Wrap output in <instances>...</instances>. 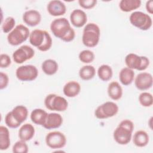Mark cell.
Returning a JSON list of instances; mask_svg holds the SVG:
<instances>
[{
    "label": "cell",
    "mask_w": 153,
    "mask_h": 153,
    "mask_svg": "<svg viewBox=\"0 0 153 153\" xmlns=\"http://www.w3.org/2000/svg\"><path fill=\"white\" fill-rule=\"evenodd\" d=\"M50 29L56 37L66 42L73 41L75 37V30L65 17L54 19L51 23Z\"/></svg>",
    "instance_id": "obj_1"
},
{
    "label": "cell",
    "mask_w": 153,
    "mask_h": 153,
    "mask_svg": "<svg viewBox=\"0 0 153 153\" xmlns=\"http://www.w3.org/2000/svg\"><path fill=\"white\" fill-rule=\"evenodd\" d=\"M29 38L30 44L41 51H47L52 46V38L45 30L35 29L31 32Z\"/></svg>",
    "instance_id": "obj_2"
},
{
    "label": "cell",
    "mask_w": 153,
    "mask_h": 153,
    "mask_svg": "<svg viewBox=\"0 0 153 153\" xmlns=\"http://www.w3.org/2000/svg\"><path fill=\"white\" fill-rule=\"evenodd\" d=\"M134 127L133 123L129 120L121 121L113 133L115 141L121 145L128 144L131 139Z\"/></svg>",
    "instance_id": "obj_3"
},
{
    "label": "cell",
    "mask_w": 153,
    "mask_h": 153,
    "mask_svg": "<svg viewBox=\"0 0 153 153\" xmlns=\"http://www.w3.org/2000/svg\"><path fill=\"white\" fill-rule=\"evenodd\" d=\"M100 30L99 27L95 23H90L84 27L82 36V42L87 47H96L100 39Z\"/></svg>",
    "instance_id": "obj_4"
},
{
    "label": "cell",
    "mask_w": 153,
    "mask_h": 153,
    "mask_svg": "<svg viewBox=\"0 0 153 153\" xmlns=\"http://www.w3.org/2000/svg\"><path fill=\"white\" fill-rule=\"evenodd\" d=\"M29 29L23 25H17L7 35L8 42L13 46L19 45L27 40L30 35Z\"/></svg>",
    "instance_id": "obj_5"
},
{
    "label": "cell",
    "mask_w": 153,
    "mask_h": 153,
    "mask_svg": "<svg viewBox=\"0 0 153 153\" xmlns=\"http://www.w3.org/2000/svg\"><path fill=\"white\" fill-rule=\"evenodd\" d=\"M44 105L50 111L63 112L67 109L68 102L65 98L56 94H49L44 99Z\"/></svg>",
    "instance_id": "obj_6"
},
{
    "label": "cell",
    "mask_w": 153,
    "mask_h": 153,
    "mask_svg": "<svg viewBox=\"0 0 153 153\" xmlns=\"http://www.w3.org/2000/svg\"><path fill=\"white\" fill-rule=\"evenodd\" d=\"M130 23L142 30L149 29L152 25L151 17L147 14L142 11H134L129 17Z\"/></svg>",
    "instance_id": "obj_7"
},
{
    "label": "cell",
    "mask_w": 153,
    "mask_h": 153,
    "mask_svg": "<svg viewBox=\"0 0 153 153\" xmlns=\"http://www.w3.org/2000/svg\"><path fill=\"white\" fill-rule=\"evenodd\" d=\"M127 68L137 71H144L149 65V60L146 56H140L134 53H129L125 57Z\"/></svg>",
    "instance_id": "obj_8"
},
{
    "label": "cell",
    "mask_w": 153,
    "mask_h": 153,
    "mask_svg": "<svg viewBox=\"0 0 153 153\" xmlns=\"http://www.w3.org/2000/svg\"><path fill=\"white\" fill-rule=\"evenodd\" d=\"M118 105L113 102H106L97 106L94 111L95 117L100 120L106 119L117 115L118 112Z\"/></svg>",
    "instance_id": "obj_9"
},
{
    "label": "cell",
    "mask_w": 153,
    "mask_h": 153,
    "mask_svg": "<svg viewBox=\"0 0 153 153\" xmlns=\"http://www.w3.org/2000/svg\"><path fill=\"white\" fill-rule=\"evenodd\" d=\"M16 75L20 81H32L37 78L38 71L33 65H23L17 68L16 71Z\"/></svg>",
    "instance_id": "obj_10"
},
{
    "label": "cell",
    "mask_w": 153,
    "mask_h": 153,
    "mask_svg": "<svg viewBox=\"0 0 153 153\" xmlns=\"http://www.w3.org/2000/svg\"><path fill=\"white\" fill-rule=\"evenodd\" d=\"M45 143L51 149H60L66 145V138L65 134L60 131H51L46 135Z\"/></svg>",
    "instance_id": "obj_11"
},
{
    "label": "cell",
    "mask_w": 153,
    "mask_h": 153,
    "mask_svg": "<svg viewBox=\"0 0 153 153\" xmlns=\"http://www.w3.org/2000/svg\"><path fill=\"white\" fill-rule=\"evenodd\" d=\"M35 55L34 50L30 46L24 45L17 48L13 54V59L17 64H22L31 59Z\"/></svg>",
    "instance_id": "obj_12"
},
{
    "label": "cell",
    "mask_w": 153,
    "mask_h": 153,
    "mask_svg": "<svg viewBox=\"0 0 153 153\" xmlns=\"http://www.w3.org/2000/svg\"><path fill=\"white\" fill-rule=\"evenodd\" d=\"M153 83L152 76L148 72H141L137 75L134 79L136 87L142 91L146 90L152 87Z\"/></svg>",
    "instance_id": "obj_13"
},
{
    "label": "cell",
    "mask_w": 153,
    "mask_h": 153,
    "mask_svg": "<svg viewBox=\"0 0 153 153\" xmlns=\"http://www.w3.org/2000/svg\"><path fill=\"white\" fill-rule=\"evenodd\" d=\"M48 13L53 16H60L65 14L66 7L65 4L59 0H53L48 2L47 7Z\"/></svg>",
    "instance_id": "obj_14"
},
{
    "label": "cell",
    "mask_w": 153,
    "mask_h": 153,
    "mask_svg": "<svg viewBox=\"0 0 153 153\" xmlns=\"http://www.w3.org/2000/svg\"><path fill=\"white\" fill-rule=\"evenodd\" d=\"M70 20L74 26L81 27L86 24L87 16L86 13L82 10L75 9L71 13Z\"/></svg>",
    "instance_id": "obj_15"
},
{
    "label": "cell",
    "mask_w": 153,
    "mask_h": 153,
    "mask_svg": "<svg viewBox=\"0 0 153 153\" xmlns=\"http://www.w3.org/2000/svg\"><path fill=\"white\" fill-rule=\"evenodd\" d=\"M23 20L28 26L33 27L39 25L41 20V15L35 10L25 11L23 14Z\"/></svg>",
    "instance_id": "obj_16"
},
{
    "label": "cell",
    "mask_w": 153,
    "mask_h": 153,
    "mask_svg": "<svg viewBox=\"0 0 153 153\" xmlns=\"http://www.w3.org/2000/svg\"><path fill=\"white\" fill-rule=\"evenodd\" d=\"M63 123V118L60 114L53 112L48 114L46 121L42 126L46 129L51 130L60 127Z\"/></svg>",
    "instance_id": "obj_17"
},
{
    "label": "cell",
    "mask_w": 153,
    "mask_h": 153,
    "mask_svg": "<svg viewBox=\"0 0 153 153\" xmlns=\"http://www.w3.org/2000/svg\"><path fill=\"white\" fill-rule=\"evenodd\" d=\"M81 91L80 84L75 81L68 82L63 87V91L64 94L68 97H74L76 96Z\"/></svg>",
    "instance_id": "obj_18"
},
{
    "label": "cell",
    "mask_w": 153,
    "mask_h": 153,
    "mask_svg": "<svg viewBox=\"0 0 153 153\" xmlns=\"http://www.w3.org/2000/svg\"><path fill=\"white\" fill-rule=\"evenodd\" d=\"M34 127L29 123L23 124L19 130V137L23 141H29L34 136L35 134Z\"/></svg>",
    "instance_id": "obj_19"
},
{
    "label": "cell",
    "mask_w": 153,
    "mask_h": 153,
    "mask_svg": "<svg viewBox=\"0 0 153 153\" xmlns=\"http://www.w3.org/2000/svg\"><path fill=\"white\" fill-rule=\"evenodd\" d=\"M107 91L109 97L114 100L120 99L123 96V88L117 81L110 82L108 85Z\"/></svg>",
    "instance_id": "obj_20"
},
{
    "label": "cell",
    "mask_w": 153,
    "mask_h": 153,
    "mask_svg": "<svg viewBox=\"0 0 153 153\" xmlns=\"http://www.w3.org/2000/svg\"><path fill=\"white\" fill-rule=\"evenodd\" d=\"M134 78V72L131 69L127 67L121 69L119 73V79L120 82L124 85H129L131 84Z\"/></svg>",
    "instance_id": "obj_21"
},
{
    "label": "cell",
    "mask_w": 153,
    "mask_h": 153,
    "mask_svg": "<svg viewBox=\"0 0 153 153\" xmlns=\"http://www.w3.org/2000/svg\"><path fill=\"white\" fill-rule=\"evenodd\" d=\"M48 114L47 112L40 108L33 109L30 114V120L35 124L43 126L46 121Z\"/></svg>",
    "instance_id": "obj_22"
},
{
    "label": "cell",
    "mask_w": 153,
    "mask_h": 153,
    "mask_svg": "<svg viewBox=\"0 0 153 153\" xmlns=\"http://www.w3.org/2000/svg\"><path fill=\"white\" fill-rule=\"evenodd\" d=\"M149 140L148 134L143 130H138L134 134L133 137V142L134 145L137 147L146 146Z\"/></svg>",
    "instance_id": "obj_23"
},
{
    "label": "cell",
    "mask_w": 153,
    "mask_h": 153,
    "mask_svg": "<svg viewBox=\"0 0 153 153\" xmlns=\"http://www.w3.org/2000/svg\"><path fill=\"white\" fill-rule=\"evenodd\" d=\"M13 118L20 124L23 123L28 115V110L25 106L17 105L11 111Z\"/></svg>",
    "instance_id": "obj_24"
},
{
    "label": "cell",
    "mask_w": 153,
    "mask_h": 153,
    "mask_svg": "<svg viewBox=\"0 0 153 153\" xmlns=\"http://www.w3.org/2000/svg\"><path fill=\"white\" fill-rule=\"evenodd\" d=\"M140 5V0H121L119 4V7L123 12H130L139 8Z\"/></svg>",
    "instance_id": "obj_25"
},
{
    "label": "cell",
    "mask_w": 153,
    "mask_h": 153,
    "mask_svg": "<svg viewBox=\"0 0 153 153\" xmlns=\"http://www.w3.org/2000/svg\"><path fill=\"white\" fill-rule=\"evenodd\" d=\"M41 68L44 73L46 75H53L57 72L59 66L54 60L47 59L42 62Z\"/></svg>",
    "instance_id": "obj_26"
},
{
    "label": "cell",
    "mask_w": 153,
    "mask_h": 153,
    "mask_svg": "<svg viewBox=\"0 0 153 153\" xmlns=\"http://www.w3.org/2000/svg\"><path fill=\"white\" fill-rule=\"evenodd\" d=\"M10 146V137L8 129L3 126H0V149H7Z\"/></svg>",
    "instance_id": "obj_27"
},
{
    "label": "cell",
    "mask_w": 153,
    "mask_h": 153,
    "mask_svg": "<svg viewBox=\"0 0 153 153\" xmlns=\"http://www.w3.org/2000/svg\"><path fill=\"white\" fill-rule=\"evenodd\" d=\"M113 71L111 67L108 65H102L97 69V75L102 81H108L112 78Z\"/></svg>",
    "instance_id": "obj_28"
},
{
    "label": "cell",
    "mask_w": 153,
    "mask_h": 153,
    "mask_svg": "<svg viewBox=\"0 0 153 153\" xmlns=\"http://www.w3.org/2000/svg\"><path fill=\"white\" fill-rule=\"evenodd\" d=\"M96 74V69L93 66L85 65L80 68L79 71V77L85 81L90 80L94 78Z\"/></svg>",
    "instance_id": "obj_29"
},
{
    "label": "cell",
    "mask_w": 153,
    "mask_h": 153,
    "mask_svg": "<svg viewBox=\"0 0 153 153\" xmlns=\"http://www.w3.org/2000/svg\"><path fill=\"white\" fill-rule=\"evenodd\" d=\"M139 102L144 107H150L153 103L152 95L148 92H143L139 96Z\"/></svg>",
    "instance_id": "obj_30"
},
{
    "label": "cell",
    "mask_w": 153,
    "mask_h": 153,
    "mask_svg": "<svg viewBox=\"0 0 153 153\" xmlns=\"http://www.w3.org/2000/svg\"><path fill=\"white\" fill-rule=\"evenodd\" d=\"M95 56L93 51L89 50H84L81 51L79 55L78 58L79 60L84 63H90L94 59Z\"/></svg>",
    "instance_id": "obj_31"
},
{
    "label": "cell",
    "mask_w": 153,
    "mask_h": 153,
    "mask_svg": "<svg viewBox=\"0 0 153 153\" xmlns=\"http://www.w3.org/2000/svg\"><path fill=\"white\" fill-rule=\"evenodd\" d=\"M15 25H16V21L13 17H7L2 24V32L5 33H10L13 30L15 26Z\"/></svg>",
    "instance_id": "obj_32"
},
{
    "label": "cell",
    "mask_w": 153,
    "mask_h": 153,
    "mask_svg": "<svg viewBox=\"0 0 153 153\" xmlns=\"http://www.w3.org/2000/svg\"><path fill=\"white\" fill-rule=\"evenodd\" d=\"M12 151L14 153H27L28 146L25 141L20 140L14 144Z\"/></svg>",
    "instance_id": "obj_33"
},
{
    "label": "cell",
    "mask_w": 153,
    "mask_h": 153,
    "mask_svg": "<svg viewBox=\"0 0 153 153\" xmlns=\"http://www.w3.org/2000/svg\"><path fill=\"white\" fill-rule=\"evenodd\" d=\"M5 123L8 127L11 128H16L19 127L21 124L13 118L11 111L7 113V114L5 115Z\"/></svg>",
    "instance_id": "obj_34"
},
{
    "label": "cell",
    "mask_w": 153,
    "mask_h": 153,
    "mask_svg": "<svg viewBox=\"0 0 153 153\" xmlns=\"http://www.w3.org/2000/svg\"><path fill=\"white\" fill-rule=\"evenodd\" d=\"M78 3L80 7L82 8L89 10L94 8L96 4V0H79Z\"/></svg>",
    "instance_id": "obj_35"
},
{
    "label": "cell",
    "mask_w": 153,
    "mask_h": 153,
    "mask_svg": "<svg viewBox=\"0 0 153 153\" xmlns=\"http://www.w3.org/2000/svg\"><path fill=\"white\" fill-rule=\"evenodd\" d=\"M11 63L10 56L7 54H1L0 55V67L6 68L8 67Z\"/></svg>",
    "instance_id": "obj_36"
},
{
    "label": "cell",
    "mask_w": 153,
    "mask_h": 153,
    "mask_svg": "<svg viewBox=\"0 0 153 153\" xmlns=\"http://www.w3.org/2000/svg\"><path fill=\"white\" fill-rule=\"evenodd\" d=\"M9 82V78L8 75L2 72L0 73V89L3 90L5 88Z\"/></svg>",
    "instance_id": "obj_37"
},
{
    "label": "cell",
    "mask_w": 153,
    "mask_h": 153,
    "mask_svg": "<svg viewBox=\"0 0 153 153\" xmlns=\"http://www.w3.org/2000/svg\"><path fill=\"white\" fill-rule=\"evenodd\" d=\"M146 10L150 14H153V1L152 0L148 1L146 3Z\"/></svg>",
    "instance_id": "obj_38"
}]
</instances>
